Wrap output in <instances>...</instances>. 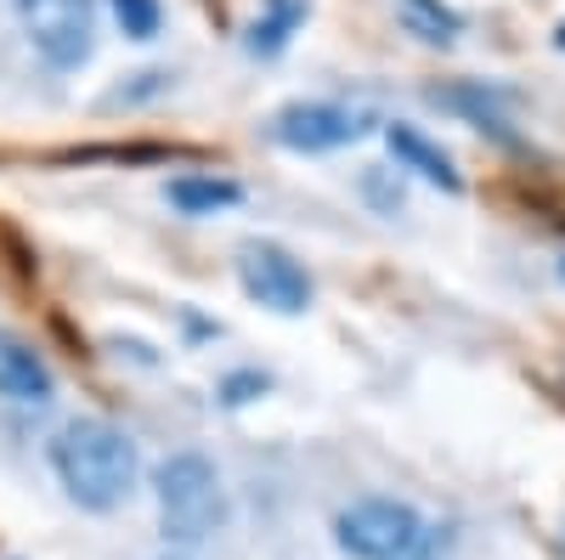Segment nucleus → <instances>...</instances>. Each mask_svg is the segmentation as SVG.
Instances as JSON below:
<instances>
[{
    "instance_id": "obj_5",
    "label": "nucleus",
    "mask_w": 565,
    "mask_h": 560,
    "mask_svg": "<svg viewBox=\"0 0 565 560\" xmlns=\"http://www.w3.org/2000/svg\"><path fill=\"white\" fill-rule=\"evenodd\" d=\"M23 29L52 68H79L97 52V0H23Z\"/></svg>"
},
{
    "instance_id": "obj_8",
    "label": "nucleus",
    "mask_w": 565,
    "mask_h": 560,
    "mask_svg": "<svg viewBox=\"0 0 565 560\" xmlns=\"http://www.w3.org/2000/svg\"><path fill=\"white\" fill-rule=\"evenodd\" d=\"M385 148H391V159L402 165V170H413V176H424V181H436L441 193H463V176H458V165L424 136L418 125H385Z\"/></svg>"
},
{
    "instance_id": "obj_9",
    "label": "nucleus",
    "mask_w": 565,
    "mask_h": 560,
    "mask_svg": "<svg viewBox=\"0 0 565 560\" xmlns=\"http://www.w3.org/2000/svg\"><path fill=\"white\" fill-rule=\"evenodd\" d=\"M311 18V0H260V12L244 34L249 45V57H277V52H289V40L306 29Z\"/></svg>"
},
{
    "instance_id": "obj_1",
    "label": "nucleus",
    "mask_w": 565,
    "mask_h": 560,
    "mask_svg": "<svg viewBox=\"0 0 565 560\" xmlns=\"http://www.w3.org/2000/svg\"><path fill=\"white\" fill-rule=\"evenodd\" d=\"M52 471L79 509L108 516L136 493L141 458H136V442L108 419H68L52 442Z\"/></svg>"
},
{
    "instance_id": "obj_12",
    "label": "nucleus",
    "mask_w": 565,
    "mask_h": 560,
    "mask_svg": "<svg viewBox=\"0 0 565 560\" xmlns=\"http://www.w3.org/2000/svg\"><path fill=\"white\" fill-rule=\"evenodd\" d=\"M396 7H402L407 29H413L418 40H430V45H452V40L463 34V18L447 7V0H396Z\"/></svg>"
},
{
    "instance_id": "obj_7",
    "label": "nucleus",
    "mask_w": 565,
    "mask_h": 560,
    "mask_svg": "<svg viewBox=\"0 0 565 560\" xmlns=\"http://www.w3.org/2000/svg\"><path fill=\"white\" fill-rule=\"evenodd\" d=\"M52 391H57L52 362H45L23 335L0 329V397L18 402V408H40V402H52Z\"/></svg>"
},
{
    "instance_id": "obj_4",
    "label": "nucleus",
    "mask_w": 565,
    "mask_h": 560,
    "mask_svg": "<svg viewBox=\"0 0 565 560\" xmlns=\"http://www.w3.org/2000/svg\"><path fill=\"white\" fill-rule=\"evenodd\" d=\"M367 130H373V108H362V103L311 97V103H289L271 114V136L295 154H334L345 142H362Z\"/></svg>"
},
{
    "instance_id": "obj_3",
    "label": "nucleus",
    "mask_w": 565,
    "mask_h": 560,
    "mask_svg": "<svg viewBox=\"0 0 565 560\" xmlns=\"http://www.w3.org/2000/svg\"><path fill=\"white\" fill-rule=\"evenodd\" d=\"M334 538L351 560H418L430 527L402 498H356L334 516Z\"/></svg>"
},
{
    "instance_id": "obj_10",
    "label": "nucleus",
    "mask_w": 565,
    "mask_h": 560,
    "mask_svg": "<svg viewBox=\"0 0 565 560\" xmlns=\"http://www.w3.org/2000/svg\"><path fill=\"white\" fill-rule=\"evenodd\" d=\"M164 199L181 210V215H215V210H232L244 199V187L238 181H226V176H175L164 187Z\"/></svg>"
},
{
    "instance_id": "obj_17",
    "label": "nucleus",
    "mask_w": 565,
    "mask_h": 560,
    "mask_svg": "<svg viewBox=\"0 0 565 560\" xmlns=\"http://www.w3.org/2000/svg\"><path fill=\"white\" fill-rule=\"evenodd\" d=\"M559 277H565V261H559Z\"/></svg>"
},
{
    "instance_id": "obj_2",
    "label": "nucleus",
    "mask_w": 565,
    "mask_h": 560,
    "mask_svg": "<svg viewBox=\"0 0 565 560\" xmlns=\"http://www.w3.org/2000/svg\"><path fill=\"white\" fill-rule=\"evenodd\" d=\"M153 498H159V532L170 549H199L226 527V487L215 458L199 447L170 453L153 471Z\"/></svg>"
},
{
    "instance_id": "obj_6",
    "label": "nucleus",
    "mask_w": 565,
    "mask_h": 560,
    "mask_svg": "<svg viewBox=\"0 0 565 560\" xmlns=\"http://www.w3.org/2000/svg\"><path fill=\"white\" fill-rule=\"evenodd\" d=\"M238 284L249 300H260L277 317H300L311 306V272L282 244H266V239L238 250Z\"/></svg>"
},
{
    "instance_id": "obj_13",
    "label": "nucleus",
    "mask_w": 565,
    "mask_h": 560,
    "mask_svg": "<svg viewBox=\"0 0 565 560\" xmlns=\"http://www.w3.org/2000/svg\"><path fill=\"white\" fill-rule=\"evenodd\" d=\"M108 12H114V23H119L130 40H153L159 23H164L159 0H108Z\"/></svg>"
},
{
    "instance_id": "obj_15",
    "label": "nucleus",
    "mask_w": 565,
    "mask_h": 560,
    "mask_svg": "<svg viewBox=\"0 0 565 560\" xmlns=\"http://www.w3.org/2000/svg\"><path fill=\"white\" fill-rule=\"evenodd\" d=\"M159 560H193V554H186V549H170V554H159Z\"/></svg>"
},
{
    "instance_id": "obj_14",
    "label": "nucleus",
    "mask_w": 565,
    "mask_h": 560,
    "mask_svg": "<svg viewBox=\"0 0 565 560\" xmlns=\"http://www.w3.org/2000/svg\"><path fill=\"white\" fill-rule=\"evenodd\" d=\"M266 391V373H232V380L221 385V397L238 408V402H249V397H260Z\"/></svg>"
},
{
    "instance_id": "obj_11",
    "label": "nucleus",
    "mask_w": 565,
    "mask_h": 560,
    "mask_svg": "<svg viewBox=\"0 0 565 560\" xmlns=\"http://www.w3.org/2000/svg\"><path fill=\"white\" fill-rule=\"evenodd\" d=\"M436 103L452 108V114H463L469 125L492 130L498 142H514V130H509V119L498 114V97H492V91H481V85H458V91H436Z\"/></svg>"
},
{
    "instance_id": "obj_16",
    "label": "nucleus",
    "mask_w": 565,
    "mask_h": 560,
    "mask_svg": "<svg viewBox=\"0 0 565 560\" xmlns=\"http://www.w3.org/2000/svg\"><path fill=\"white\" fill-rule=\"evenodd\" d=\"M554 40H559V52H565V23H559V34H554Z\"/></svg>"
}]
</instances>
